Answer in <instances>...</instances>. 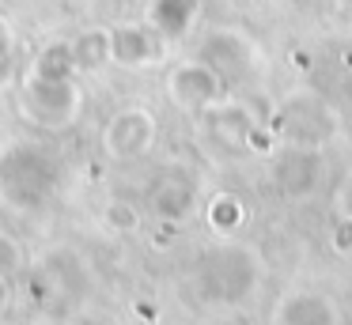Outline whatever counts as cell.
Segmentation results:
<instances>
[{
	"label": "cell",
	"mask_w": 352,
	"mask_h": 325,
	"mask_svg": "<svg viewBox=\"0 0 352 325\" xmlns=\"http://www.w3.org/2000/svg\"><path fill=\"white\" fill-rule=\"evenodd\" d=\"M19 106L23 113L34 121L38 128H50V133H61L84 110V87L72 80H46V76L27 72L23 80V95H19Z\"/></svg>",
	"instance_id": "3957f363"
},
{
	"label": "cell",
	"mask_w": 352,
	"mask_h": 325,
	"mask_svg": "<svg viewBox=\"0 0 352 325\" xmlns=\"http://www.w3.org/2000/svg\"><path fill=\"white\" fill-rule=\"evenodd\" d=\"M155 113L144 110V106H125V110L110 113V121L102 125L99 144H102V155L114 159V163H133V159L148 155L155 144Z\"/></svg>",
	"instance_id": "277c9868"
},
{
	"label": "cell",
	"mask_w": 352,
	"mask_h": 325,
	"mask_svg": "<svg viewBox=\"0 0 352 325\" xmlns=\"http://www.w3.org/2000/svg\"><path fill=\"white\" fill-rule=\"evenodd\" d=\"M34 76H46V80H72L80 72L76 68V57H72V42H50L38 49L31 65Z\"/></svg>",
	"instance_id": "2e32d148"
},
{
	"label": "cell",
	"mask_w": 352,
	"mask_h": 325,
	"mask_svg": "<svg viewBox=\"0 0 352 325\" xmlns=\"http://www.w3.org/2000/svg\"><path fill=\"white\" fill-rule=\"evenodd\" d=\"M341 306H337L333 295L314 291V287H296V291H284L273 302V314L269 325H341Z\"/></svg>",
	"instance_id": "52a82bcc"
},
{
	"label": "cell",
	"mask_w": 352,
	"mask_h": 325,
	"mask_svg": "<svg viewBox=\"0 0 352 325\" xmlns=\"http://www.w3.org/2000/svg\"><path fill=\"white\" fill-rule=\"evenodd\" d=\"M201 325H239L235 317H212V322H201Z\"/></svg>",
	"instance_id": "603a6c76"
},
{
	"label": "cell",
	"mask_w": 352,
	"mask_h": 325,
	"mask_svg": "<svg viewBox=\"0 0 352 325\" xmlns=\"http://www.w3.org/2000/svg\"><path fill=\"white\" fill-rule=\"evenodd\" d=\"M208 121H212V133L220 136L223 144H235V148H246V136H250L254 125H258L254 113L246 110L243 102H228V98L208 110Z\"/></svg>",
	"instance_id": "4fadbf2b"
},
{
	"label": "cell",
	"mask_w": 352,
	"mask_h": 325,
	"mask_svg": "<svg viewBox=\"0 0 352 325\" xmlns=\"http://www.w3.org/2000/svg\"><path fill=\"white\" fill-rule=\"evenodd\" d=\"M167 95L175 106L190 113H208L212 106L223 102V76L201 57L178 60L167 72Z\"/></svg>",
	"instance_id": "5b68a950"
},
{
	"label": "cell",
	"mask_w": 352,
	"mask_h": 325,
	"mask_svg": "<svg viewBox=\"0 0 352 325\" xmlns=\"http://www.w3.org/2000/svg\"><path fill=\"white\" fill-rule=\"evenodd\" d=\"M197 19V0H148V27L163 42H182Z\"/></svg>",
	"instance_id": "8fae6325"
},
{
	"label": "cell",
	"mask_w": 352,
	"mask_h": 325,
	"mask_svg": "<svg viewBox=\"0 0 352 325\" xmlns=\"http://www.w3.org/2000/svg\"><path fill=\"white\" fill-rule=\"evenodd\" d=\"M8 299H12V287H8V280L0 276V317H4V310H8Z\"/></svg>",
	"instance_id": "7402d4cb"
},
{
	"label": "cell",
	"mask_w": 352,
	"mask_h": 325,
	"mask_svg": "<svg viewBox=\"0 0 352 325\" xmlns=\"http://www.w3.org/2000/svg\"><path fill=\"white\" fill-rule=\"evenodd\" d=\"M261 280V261L250 246H220L197 261V295L208 302H243Z\"/></svg>",
	"instance_id": "7a4b0ae2"
},
{
	"label": "cell",
	"mask_w": 352,
	"mask_h": 325,
	"mask_svg": "<svg viewBox=\"0 0 352 325\" xmlns=\"http://www.w3.org/2000/svg\"><path fill=\"white\" fill-rule=\"evenodd\" d=\"M322 155H318V148H296L292 144L288 151H284V163H280V170H276V181H280V189L288 197H311L314 189H318V181H322Z\"/></svg>",
	"instance_id": "30bf717a"
},
{
	"label": "cell",
	"mask_w": 352,
	"mask_h": 325,
	"mask_svg": "<svg viewBox=\"0 0 352 325\" xmlns=\"http://www.w3.org/2000/svg\"><path fill=\"white\" fill-rule=\"evenodd\" d=\"M329 133H333V117H329L326 102L314 95L288 98L276 113V136H284L296 148H318Z\"/></svg>",
	"instance_id": "8992f818"
},
{
	"label": "cell",
	"mask_w": 352,
	"mask_h": 325,
	"mask_svg": "<svg viewBox=\"0 0 352 325\" xmlns=\"http://www.w3.org/2000/svg\"><path fill=\"white\" fill-rule=\"evenodd\" d=\"M337 208H341V216H349V219H352V174L344 178L341 193H337Z\"/></svg>",
	"instance_id": "ffe728a7"
},
{
	"label": "cell",
	"mask_w": 352,
	"mask_h": 325,
	"mask_svg": "<svg viewBox=\"0 0 352 325\" xmlns=\"http://www.w3.org/2000/svg\"><path fill=\"white\" fill-rule=\"evenodd\" d=\"M23 261H27V254H23V246H19V238L8 231H0V276L4 280L19 276V272H23Z\"/></svg>",
	"instance_id": "ac0fdd59"
},
{
	"label": "cell",
	"mask_w": 352,
	"mask_h": 325,
	"mask_svg": "<svg viewBox=\"0 0 352 325\" xmlns=\"http://www.w3.org/2000/svg\"><path fill=\"white\" fill-rule=\"evenodd\" d=\"M205 219H208V227H212L216 234H235L239 227H243V219H246V208H243V201H239L235 193L220 189V193L208 197Z\"/></svg>",
	"instance_id": "9a60e30c"
},
{
	"label": "cell",
	"mask_w": 352,
	"mask_h": 325,
	"mask_svg": "<svg viewBox=\"0 0 352 325\" xmlns=\"http://www.w3.org/2000/svg\"><path fill=\"white\" fill-rule=\"evenodd\" d=\"M57 189V163L38 140L0 144V204L12 212H38Z\"/></svg>",
	"instance_id": "6da1fadb"
},
{
	"label": "cell",
	"mask_w": 352,
	"mask_h": 325,
	"mask_svg": "<svg viewBox=\"0 0 352 325\" xmlns=\"http://www.w3.org/2000/svg\"><path fill=\"white\" fill-rule=\"evenodd\" d=\"M102 219H107V227L114 234H133L140 227V208L133 201H110L102 208Z\"/></svg>",
	"instance_id": "e0dca14e"
},
{
	"label": "cell",
	"mask_w": 352,
	"mask_h": 325,
	"mask_svg": "<svg viewBox=\"0 0 352 325\" xmlns=\"http://www.w3.org/2000/svg\"><path fill=\"white\" fill-rule=\"evenodd\" d=\"M333 249H337V254H349V249H352V219H349V216H337Z\"/></svg>",
	"instance_id": "d6986e66"
},
{
	"label": "cell",
	"mask_w": 352,
	"mask_h": 325,
	"mask_svg": "<svg viewBox=\"0 0 352 325\" xmlns=\"http://www.w3.org/2000/svg\"><path fill=\"white\" fill-rule=\"evenodd\" d=\"M160 57V34L148 23H118L110 27V60L122 68H144Z\"/></svg>",
	"instance_id": "ba28073f"
},
{
	"label": "cell",
	"mask_w": 352,
	"mask_h": 325,
	"mask_svg": "<svg viewBox=\"0 0 352 325\" xmlns=\"http://www.w3.org/2000/svg\"><path fill=\"white\" fill-rule=\"evenodd\" d=\"M12 45H16V38H12V27L0 19V60H8V57H12Z\"/></svg>",
	"instance_id": "44dd1931"
},
{
	"label": "cell",
	"mask_w": 352,
	"mask_h": 325,
	"mask_svg": "<svg viewBox=\"0 0 352 325\" xmlns=\"http://www.w3.org/2000/svg\"><path fill=\"white\" fill-rule=\"evenodd\" d=\"M72 57H76L80 72H95V68L110 65V30L91 27L84 34L72 38Z\"/></svg>",
	"instance_id": "5bb4252c"
},
{
	"label": "cell",
	"mask_w": 352,
	"mask_h": 325,
	"mask_svg": "<svg viewBox=\"0 0 352 325\" xmlns=\"http://www.w3.org/2000/svg\"><path fill=\"white\" fill-rule=\"evenodd\" d=\"M250 49L254 45L246 42L239 30H208L197 45V57L208 60L216 72L228 80V76H239L246 65H250Z\"/></svg>",
	"instance_id": "9c48e42d"
},
{
	"label": "cell",
	"mask_w": 352,
	"mask_h": 325,
	"mask_svg": "<svg viewBox=\"0 0 352 325\" xmlns=\"http://www.w3.org/2000/svg\"><path fill=\"white\" fill-rule=\"evenodd\" d=\"M152 208L160 219H170V223H182L193 208H197V189H193L190 178L182 174H170L160 186L152 189Z\"/></svg>",
	"instance_id": "7c38bea8"
}]
</instances>
